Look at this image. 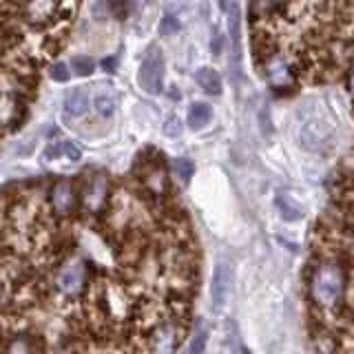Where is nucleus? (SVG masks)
Returning a JSON list of instances; mask_svg holds the SVG:
<instances>
[{
  "mask_svg": "<svg viewBox=\"0 0 354 354\" xmlns=\"http://www.w3.org/2000/svg\"><path fill=\"white\" fill-rule=\"evenodd\" d=\"M348 290L350 277L343 263L326 259L315 266L313 277H310V297H313V304L319 308L321 315L337 317L346 306Z\"/></svg>",
  "mask_w": 354,
  "mask_h": 354,
  "instance_id": "nucleus-1",
  "label": "nucleus"
},
{
  "mask_svg": "<svg viewBox=\"0 0 354 354\" xmlns=\"http://www.w3.org/2000/svg\"><path fill=\"white\" fill-rule=\"evenodd\" d=\"M138 84L144 93L158 95L162 91L164 84V58L158 47L149 49V53L144 55V60L138 69Z\"/></svg>",
  "mask_w": 354,
  "mask_h": 354,
  "instance_id": "nucleus-2",
  "label": "nucleus"
},
{
  "mask_svg": "<svg viewBox=\"0 0 354 354\" xmlns=\"http://www.w3.org/2000/svg\"><path fill=\"white\" fill-rule=\"evenodd\" d=\"M299 142L310 153H328L335 147V136L326 129V124H317V122H308V124L299 131Z\"/></svg>",
  "mask_w": 354,
  "mask_h": 354,
  "instance_id": "nucleus-3",
  "label": "nucleus"
},
{
  "mask_svg": "<svg viewBox=\"0 0 354 354\" xmlns=\"http://www.w3.org/2000/svg\"><path fill=\"white\" fill-rule=\"evenodd\" d=\"M182 343V328L173 321H164L153 330L151 352L153 354H175Z\"/></svg>",
  "mask_w": 354,
  "mask_h": 354,
  "instance_id": "nucleus-4",
  "label": "nucleus"
},
{
  "mask_svg": "<svg viewBox=\"0 0 354 354\" xmlns=\"http://www.w3.org/2000/svg\"><path fill=\"white\" fill-rule=\"evenodd\" d=\"M230 288H232V268L228 263L219 261L213 270V281H210V301H213L215 313H219L226 306Z\"/></svg>",
  "mask_w": 354,
  "mask_h": 354,
  "instance_id": "nucleus-5",
  "label": "nucleus"
},
{
  "mask_svg": "<svg viewBox=\"0 0 354 354\" xmlns=\"http://www.w3.org/2000/svg\"><path fill=\"white\" fill-rule=\"evenodd\" d=\"M84 274H86V266L82 261H71L55 277V286H58V290L64 297H75L82 292Z\"/></svg>",
  "mask_w": 354,
  "mask_h": 354,
  "instance_id": "nucleus-6",
  "label": "nucleus"
},
{
  "mask_svg": "<svg viewBox=\"0 0 354 354\" xmlns=\"http://www.w3.org/2000/svg\"><path fill=\"white\" fill-rule=\"evenodd\" d=\"M109 195V184L104 175H95L91 182L86 184V188L82 191V204L91 210V213H97L100 208L104 206Z\"/></svg>",
  "mask_w": 354,
  "mask_h": 354,
  "instance_id": "nucleus-7",
  "label": "nucleus"
},
{
  "mask_svg": "<svg viewBox=\"0 0 354 354\" xmlns=\"http://www.w3.org/2000/svg\"><path fill=\"white\" fill-rule=\"evenodd\" d=\"M49 202L58 215H66L75 208V188L71 182H58L51 188Z\"/></svg>",
  "mask_w": 354,
  "mask_h": 354,
  "instance_id": "nucleus-8",
  "label": "nucleus"
},
{
  "mask_svg": "<svg viewBox=\"0 0 354 354\" xmlns=\"http://www.w3.org/2000/svg\"><path fill=\"white\" fill-rule=\"evenodd\" d=\"M268 80L272 86H288L292 82V69L283 60V55H277L268 62Z\"/></svg>",
  "mask_w": 354,
  "mask_h": 354,
  "instance_id": "nucleus-9",
  "label": "nucleus"
},
{
  "mask_svg": "<svg viewBox=\"0 0 354 354\" xmlns=\"http://www.w3.org/2000/svg\"><path fill=\"white\" fill-rule=\"evenodd\" d=\"M195 82L206 95H219L221 93V77L215 69L210 66H202V69L195 71Z\"/></svg>",
  "mask_w": 354,
  "mask_h": 354,
  "instance_id": "nucleus-10",
  "label": "nucleus"
},
{
  "mask_svg": "<svg viewBox=\"0 0 354 354\" xmlns=\"http://www.w3.org/2000/svg\"><path fill=\"white\" fill-rule=\"evenodd\" d=\"M64 113L66 115H84L88 111V97H86V91H82V88H71L69 93L64 95Z\"/></svg>",
  "mask_w": 354,
  "mask_h": 354,
  "instance_id": "nucleus-11",
  "label": "nucleus"
},
{
  "mask_svg": "<svg viewBox=\"0 0 354 354\" xmlns=\"http://www.w3.org/2000/svg\"><path fill=\"white\" fill-rule=\"evenodd\" d=\"M274 204H277V210H279V215H281L283 221H299L304 217V208L299 206L297 202H292V199L288 195H283V193L277 195Z\"/></svg>",
  "mask_w": 354,
  "mask_h": 354,
  "instance_id": "nucleus-12",
  "label": "nucleus"
},
{
  "mask_svg": "<svg viewBox=\"0 0 354 354\" xmlns=\"http://www.w3.org/2000/svg\"><path fill=\"white\" fill-rule=\"evenodd\" d=\"M210 118H213V109L204 102H197L188 109V127L193 131H202L210 122Z\"/></svg>",
  "mask_w": 354,
  "mask_h": 354,
  "instance_id": "nucleus-13",
  "label": "nucleus"
},
{
  "mask_svg": "<svg viewBox=\"0 0 354 354\" xmlns=\"http://www.w3.org/2000/svg\"><path fill=\"white\" fill-rule=\"evenodd\" d=\"M171 169L184 184H188V182H191V177H193L195 164L188 158H175V160H171Z\"/></svg>",
  "mask_w": 354,
  "mask_h": 354,
  "instance_id": "nucleus-14",
  "label": "nucleus"
},
{
  "mask_svg": "<svg viewBox=\"0 0 354 354\" xmlns=\"http://www.w3.org/2000/svg\"><path fill=\"white\" fill-rule=\"evenodd\" d=\"M230 36H232V44H235V58H239V42H241V11L239 7L230 9Z\"/></svg>",
  "mask_w": 354,
  "mask_h": 354,
  "instance_id": "nucleus-15",
  "label": "nucleus"
},
{
  "mask_svg": "<svg viewBox=\"0 0 354 354\" xmlns=\"http://www.w3.org/2000/svg\"><path fill=\"white\" fill-rule=\"evenodd\" d=\"M71 66H73L75 75H80V77H88L95 71V62L88 58V55H75L71 60Z\"/></svg>",
  "mask_w": 354,
  "mask_h": 354,
  "instance_id": "nucleus-16",
  "label": "nucleus"
},
{
  "mask_svg": "<svg viewBox=\"0 0 354 354\" xmlns=\"http://www.w3.org/2000/svg\"><path fill=\"white\" fill-rule=\"evenodd\" d=\"M5 354H36V350H33V343L27 337H18L9 343Z\"/></svg>",
  "mask_w": 354,
  "mask_h": 354,
  "instance_id": "nucleus-17",
  "label": "nucleus"
},
{
  "mask_svg": "<svg viewBox=\"0 0 354 354\" xmlns=\"http://www.w3.org/2000/svg\"><path fill=\"white\" fill-rule=\"evenodd\" d=\"M93 104H95V111L102 118H113V113H115V100L111 97V95H97Z\"/></svg>",
  "mask_w": 354,
  "mask_h": 354,
  "instance_id": "nucleus-18",
  "label": "nucleus"
},
{
  "mask_svg": "<svg viewBox=\"0 0 354 354\" xmlns=\"http://www.w3.org/2000/svg\"><path fill=\"white\" fill-rule=\"evenodd\" d=\"M206 341H208V332L202 328V330H197L195 332V337L191 339V343H188V350L186 354H204L206 350Z\"/></svg>",
  "mask_w": 354,
  "mask_h": 354,
  "instance_id": "nucleus-19",
  "label": "nucleus"
},
{
  "mask_svg": "<svg viewBox=\"0 0 354 354\" xmlns=\"http://www.w3.org/2000/svg\"><path fill=\"white\" fill-rule=\"evenodd\" d=\"M49 75H51V80H55V82H66V80H69V77H71L69 64H64V62H55V64L51 66Z\"/></svg>",
  "mask_w": 354,
  "mask_h": 354,
  "instance_id": "nucleus-20",
  "label": "nucleus"
},
{
  "mask_svg": "<svg viewBox=\"0 0 354 354\" xmlns=\"http://www.w3.org/2000/svg\"><path fill=\"white\" fill-rule=\"evenodd\" d=\"M180 20H177L175 16H164L162 22H160V33L162 36H171V33H177L180 31Z\"/></svg>",
  "mask_w": 354,
  "mask_h": 354,
  "instance_id": "nucleus-21",
  "label": "nucleus"
},
{
  "mask_svg": "<svg viewBox=\"0 0 354 354\" xmlns=\"http://www.w3.org/2000/svg\"><path fill=\"white\" fill-rule=\"evenodd\" d=\"M164 136L166 138H180L182 136V122L177 120L175 115H171L169 120L164 122Z\"/></svg>",
  "mask_w": 354,
  "mask_h": 354,
  "instance_id": "nucleus-22",
  "label": "nucleus"
},
{
  "mask_svg": "<svg viewBox=\"0 0 354 354\" xmlns=\"http://www.w3.org/2000/svg\"><path fill=\"white\" fill-rule=\"evenodd\" d=\"M60 151H62L71 162H80V160H82V151L77 149L73 142H62V144H60Z\"/></svg>",
  "mask_w": 354,
  "mask_h": 354,
  "instance_id": "nucleus-23",
  "label": "nucleus"
},
{
  "mask_svg": "<svg viewBox=\"0 0 354 354\" xmlns=\"http://www.w3.org/2000/svg\"><path fill=\"white\" fill-rule=\"evenodd\" d=\"M109 7L115 16L120 14V18H124L129 11V0H109Z\"/></svg>",
  "mask_w": 354,
  "mask_h": 354,
  "instance_id": "nucleus-24",
  "label": "nucleus"
},
{
  "mask_svg": "<svg viewBox=\"0 0 354 354\" xmlns=\"http://www.w3.org/2000/svg\"><path fill=\"white\" fill-rule=\"evenodd\" d=\"M257 3H259V9H261V11H266V9H274V7L283 5L286 0H257Z\"/></svg>",
  "mask_w": 354,
  "mask_h": 354,
  "instance_id": "nucleus-25",
  "label": "nucleus"
},
{
  "mask_svg": "<svg viewBox=\"0 0 354 354\" xmlns=\"http://www.w3.org/2000/svg\"><path fill=\"white\" fill-rule=\"evenodd\" d=\"M261 127H263V133H266V136H270V133H272V127H270V120H268V111H261Z\"/></svg>",
  "mask_w": 354,
  "mask_h": 354,
  "instance_id": "nucleus-26",
  "label": "nucleus"
},
{
  "mask_svg": "<svg viewBox=\"0 0 354 354\" xmlns=\"http://www.w3.org/2000/svg\"><path fill=\"white\" fill-rule=\"evenodd\" d=\"M102 66L106 71H113L115 69V58H106V60H102Z\"/></svg>",
  "mask_w": 354,
  "mask_h": 354,
  "instance_id": "nucleus-27",
  "label": "nucleus"
},
{
  "mask_svg": "<svg viewBox=\"0 0 354 354\" xmlns=\"http://www.w3.org/2000/svg\"><path fill=\"white\" fill-rule=\"evenodd\" d=\"M348 88H350V93H352V97H354V66H352L350 77H348Z\"/></svg>",
  "mask_w": 354,
  "mask_h": 354,
  "instance_id": "nucleus-28",
  "label": "nucleus"
},
{
  "mask_svg": "<svg viewBox=\"0 0 354 354\" xmlns=\"http://www.w3.org/2000/svg\"><path fill=\"white\" fill-rule=\"evenodd\" d=\"M169 95H173L175 100H177V97H180V93H177V88H175V86H173V88H171V91H169Z\"/></svg>",
  "mask_w": 354,
  "mask_h": 354,
  "instance_id": "nucleus-29",
  "label": "nucleus"
}]
</instances>
